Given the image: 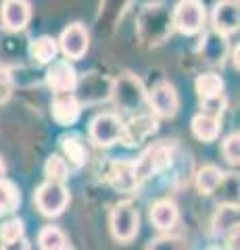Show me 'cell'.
<instances>
[{"mask_svg":"<svg viewBox=\"0 0 240 250\" xmlns=\"http://www.w3.org/2000/svg\"><path fill=\"white\" fill-rule=\"evenodd\" d=\"M172 15L163 2L146 4L138 15V36L144 46H159L163 44L172 34Z\"/></svg>","mask_w":240,"mask_h":250,"instance_id":"6da1fadb","label":"cell"},{"mask_svg":"<svg viewBox=\"0 0 240 250\" xmlns=\"http://www.w3.org/2000/svg\"><path fill=\"white\" fill-rule=\"evenodd\" d=\"M109 94L113 96L115 104H117L123 113H136L146 103V90L142 82L131 73H123L111 83Z\"/></svg>","mask_w":240,"mask_h":250,"instance_id":"7a4b0ae2","label":"cell"},{"mask_svg":"<svg viewBox=\"0 0 240 250\" xmlns=\"http://www.w3.org/2000/svg\"><path fill=\"white\" fill-rule=\"evenodd\" d=\"M172 25L184 36H195L205 25V6L200 0H180L172 11Z\"/></svg>","mask_w":240,"mask_h":250,"instance_id":"3957f363","label":"cell"},{"mask_svg":"<svg viewBox=\"0 0 240 250\" xmlns=\"http://www.w3.org/2000/svg\"><path fill=\"white\" fill-rule=\"evenodd\" d=\"M138 225H140V215L131 202H119L111 210V233L121 244H128L136 238Z\"/></svg>","mask_w":240,"mask_h":250,"instance_id":"277c9868","label":"cell"},{"mask_svg":"<svg viewBox=\"0 0 240 250\" xmlns=\"http://www.w3.org/2000/svg\"><path fill=\"white\" fill-rule=\"evenodd\" d=\"M36 207L46 217H59L69 205V192L59 182H44L34 194Z\"/></svg>","mask_w":240,"mask_h":250,"instance_id":"5b68a950","label":"cell"},{"mask_svg":"<svg viewBox=\"0 0 240 250\" xmlns=\"http://www.w3.org/2000/svg\"><path fill=\"white\" fill-rule=\"evenodd\" d=\"M121 121L117 115L113 113H103V115H96L94 119L90 121V138L96 146H103V148H109L113 144L119 142V136H121Z\"/></svg>","mask_w":240,"mask_h":250,"instance_id":"8992f818","label":"cell"},{"mask_svg":"<svg viewBox=\"0 0 240 250\" xmlns=\"http://www.w3.org/2000/svg\"><path fill=\"white\" fill-rule=\"evenodd\" d=\"M157 129H159V123L153 115H136V117H131L128 123L121 125L119 142L123 146H128V148L138 146V144H142L149 136H153Z\"/></svg>","mask_w":240,"mask_h":250,"instance_id":"52a82bcc","label":"cell"},{"mask_svg":"<svg viewBox=\"0 0 240 250\" xmlns=\"http://www.w3.org/2000/svg\"><path fill=\"white\" fill-rule=\"evenodd\" d=\"M169 163H172V150H169L165 144H154L134 163L136 179L142 182V179L151 177L153 173H157V171L165 169Z\"/></svg>","mask_w":240,"mask_h":250,"instance_id":"ba28073f","label":"cell"},{"mask_svg":"<svg viewBox=\"0 0 240 250\" xmlns=\"http://www.w3.org/2000/svg\"><path fill=\"white\" fill-rule=\"evenodd\" d=\"M46 83L55 94H69L77 88V71L69 61H52L46 71Z\"/></svg>","mask_w":240,"mask_h":250,"instance_id":"9c48e42d","label":"cell"},{"mask_svg":"<svg viewBox=\"0 0 240 250\" xmlns=\"http://www.w3.org/2000/svg\"><path fill=\"white\" fill-rule=\"evenodd\" d=\"M88 31L82 23H71L67 29H63V34L59 38V48L63 50V54L67 59L71 61H77L82 59L84 54L88 50Z\"/></svg>","mask_w":240,"mask_h":250,"instance_id":"30bf717a","label":"cell"},{"mask_svg":"<svg viewBox=\"0 0 240 250\" xmlns=\"http://www.w3.org/2000/svg\"><path fill=\"white\" fill-rule=\"evenodd\" d=\"M0 19H2L4 29L21 31L27 27L32 19V4L27 0H2L0 4Z\"/></svg>","mask_w":240,"mask_h":250,"instance_id":"8fae6325","label":"cell"},{"mask_svg":"<svg viewBox=\"0 0 240 250\" xmlns=\"http://www.w3.org/2000/svg\"><path fill=\"white\" fill-rule=\"evenodd\" d=\"M149 103L153 106V111L157 117H165V119H172L175 117L177 108H180V98H177V92L174 90V85H169L165 82L157 83L149 96Z\"/></svg>","mask_w":240,"mask_h":250,"instance_id":"7c38bea8","label":"cell"},{"mask_svg":"<svg viewBox=\"0 0 240 250\" xmlns=\"http://www.w3.org/2000/svg\"><path fill=\"white\" fill-rule=\"evenodd\" d=\"M211 21H213V31H218L221 36H230L238 31V23H240L238 0H219L213 9Z\"/></svg>","mask_w":240,"mask_h":250,"instance_id":"4fadbf2b","label":"cell"},{"mask_svg":"<svg viewBox=\"0 0 240 250\" xmlns=\"http://www.w3.org/2000/svg\"><path fill=\"white\" fill-rule=\"evenodd\" d=\"M80 113H82V106L71 92L57 94L55 100H52V119H55L59 125H63V127L73 125L77 119H80Z\"/></svg>","mask_w":240,"mask_h":250,"instance_id":"5bb4252c","label":"cell"},{"mask_svg":"<svg viewBox=\"0 0 240 250\" xmlns=\"http://www.w3.org/2000/svg\"><path fill=\"white\" fill-rule=\"evenodd\" d=\"M213 233L218 238H232L238 233V207L221 205L213 217Z\"/></svg>","mask_w":240,"mask_h":250,"instance_id":"9a60e30c","label":"cell"},{"mask_svg":"<svg viewBox=\"0 0 240 250\" xmlns=\"http://www.w3.org/2000/svg\"><path fill=\"white\" fill-rule=\"evenodd\" d=\"M195 88H196V96L200 98L203 106H207V104L219 103L221 92H223V80L218 73H203L196 77Z\"/></svg>","mask_w":240,"mask_h":250,"instance_id":"2e32d148","label":"cell"},{"mask_svg":"<svg viewBox=\"0 0 240 250\" xmlns=\"http://www.w3.org/2000/svg\"><path fill=\"white\" fill-rule=\"evenodd\" d=\"M109 182L115 190L119 192H131L134 188L140 184L136 179V171H134V163L130 161H117L111 165L109 171Z\"/></svg>","mask_w":240,"mask_h":250,"instance_id":"e0dca14e","label":"cell"},{"mask_svg":"<svg viewBox=\"0 0 240 250\" xmlns=\"http://www.w3.org/2000/svg\"><path fill=\"white\" fill-rule=\"evenodd\" d=\"M198 50L207 62H211V65H221L223 59H226V52H228L226 36L218 34V31H209V34H205V40L200 42Z\"/></svg>","mask_w":240,"mask_h":250,"instance_id":"ac0fdd59","label":"cell"},{"mask_svg":"<svg viewBox=\"0 0 240 250\" xmlns=\"http://www.w3.org/2000/svg\"><path fill=\"white\" fill-rule=\"evenodd\" d=\"M177 217H180V213H177V207L172 200H159L151 207V221L157 229H163V231L174 229L177 223Z\"/></svg>","mask_w":240,"mask_h":250,"instance_id":"d6986e66","label":"cell"},{"mask_svg":"<svg viewBox=\"0 0 240 250\" xmlns=\"http://www.w3.org/2000/svg\"><path fill=\"white\" fill-rule=\"evenodd\" d=\"M219 119L211 113H198L192 117V134L203 142H213L219 136Z\"/></svg>","mask_w":240,"mask_h":250,"instance_id":"ffe728a7","label":"cell"},{"mask_svg":"<svg viewBox=\"0 0 240 250\" xmlns=\"http://www.w3.org/2000/svg\"><path fill=\"white\" fill-rule=\"evenodd\" d=\"M57 52H59V44L55 38H50V36H40L29 42V54H32V59L36 62H40V65L52 62L57 59Z\"/></svg>","mask_w":240,"mask_h":250,"instance_id":"44dd1931","label":"cell"},{"mask_svg":"<svg viewBox=\"0 0 240 250\" xmlns=\"http://www.w3.org/2000/svg\"><path fill=\"white\" fill-rule=\"evenodd\" d=\"M61 148H63V152L65 156L69 159L67 165H71L75 169H80L86 165V161H88V150H86V146H84V142L80 140V136H63L61 138Z\"/></svg>","mask_w":240,"mask_h":250,"instance_id":"7402d4cb","label":"cell"},{"mask_svg":"<svg viewBox=\"0 0 240 250\" xmlns=\"http://www.w3.org/2000/svg\"><path fill=\"white\" fill-rule=\"evenodd\" d=\"M221 182H223V173H221V169H218L215 165H205L203 169H198V173H196V188L205 196H211L221 186Z\"/></svg>","mask_w":240,"mask_h":250,"instance_id":"603a6c76","label":"cell"},{"mask_svg":"<svg viewBox=\"0 0 240 250\" xmlns=\"http://www.w3.org/2000/svg\"><path fill=\"white\" fill-rule=\"evenodd\" d=\"M67 244L69 242L63 229L55 228V225H46L38 233V246H40V250H63Z\"/></svg>","mask_w":240,"mask_h":250,"instance_id":"cb8c5ba5","label":"cell"},{"mask_svg":"<svg viewBox=\"0 0 240 250\" xmlns=\"http://www.w3.org/2000/svg\"><path fill=\"white\" fill-rule=\"evenodd\" d=\"M21 202V194L15 188V184H11L9 179H0V215L13 213V210L19 208Z\"/></svg>","mask_w":240,"mask_h":250,"instance_id":"d4e9b609","label":"cell"},{"mask_svg":"<svg viewBox=\"0 0 240 250\" xmlns=\"http://www.w3.org/2000/svg\"><path fill=\"white\" fill-rule=\"evenodd\" d=\"M44 173H46V179H48V182L63 184L69 177V165L59 154H50L48 161H46V165H44Z\"/></svg>","mask_w":240,"mask_h":250,"instance_id":"484cf974","label":"cell"},{"mask_svg":"<svg viewBox=\"0 0 240 250\" xmlns=\"http://www.w3.org/2000/svg\"><path fill=\"white\" fill-rule=\"evenodd\" d=\"M146 250H188V244L180 236H159L146 244Z\"/></svg>","mask_w":240,"mask_h":250,"instance_id":"4316f807","label":"cell"},{"mask_svg":"<svg viewBox=\"0 0 240 250\" xmlns=\"http://www.w3.org/2000/svg\"><path fill=\"white\" fill-rule=\"evenodd\" d=\"M25 233V225H23L21 219H9L0 225V242H13L23 238Z\"/></svg>","mask_w":240,"mask_h":250,"instance_id":"83f0119b","label":"cell"},{"mask_svg":"<svg viewBox=\"0 0 240 250\" xmlns=\"http://www.w3.org/2000/svg\"><path fill=\"white\" fill-rule=\"evenodd\" d=\"M221 152L230 165H238L240 161V136L238 134H230L221 144Z\"/></svg>","mask_w":240,"mask_h":250,"instance_id":"f1b7e54d","label":"cell"},{"mask_svg":"<svg viewBox=\"0 0 240 250\" xmlns=\"http://www.w3.org/2000/svg\"><path fill=\"white\" fill-rule=\"evenodd\" d=\"M13 94V77L6 67L0 65V104L6 103Z\"/></svg>","mask_w":240,"mask_h":250,"instance_id":"f546056e","label":"cell"},{"mask_svg":"<svg viewBox=\"0 0 240 250\" xmlns=\"http://www.w3.org/2000/svg\"><path fill=\"white\" fill-rule=\"evenodd\" d=\"M0 250H32V244L25 238H19L13 242H2V248Z\"/></svg>","mask_w":240,"mask_h":250,"instance_id":"4dcf8cb0","label":"cell"},{"mask_svg":"<svg viewBox=\"0 0 240 250\" xmlns=\"http://www.w3.org/2000/svg\"><path fill=\"white\" fill-rule=\"evenodd\" d=\"M234 67L238 69V46H236V48H234Z\"/></svg>","mask_w":240,"mask_h":250,"instance_id":"1f68e13d","label":"cell"},{"mask_svg":"<svg viewBox=\"0 0 240 250\" xmlns=\"http://www.w3.org/2000/svg\"><path fill=\"white\" fill-rule=\"evenodd\" d=\"M4 177V163H2V159H0V179Z\"/></svg>","mask_w":240,"mask_h":250,"instance_id":"d6a6232c","label":"cell"},{"mask_svg":"<svg viewBox=\"0 0 240 250\" xmlns=\"http://www.w3.org/2000/svg\"><path fill=\"white\" fill-rule=\"evenodd\" d=\"M209 250H221L219 246H211V248H209Z\"/></svg>","mask_w":240,"mask_h":250,"instance_id":"836d02e7","label":"cell"},{"mask_svg":"<svg viewBox=\"0 0 240 250\" xmlns=\"http://www.w3.org/2000/svg\"><path fill=\"white\" fill-rule=\"evenodd\" d=\"M63 250H73V246H69V244H67V246H65Z\"/></svg>","mask_w":240,"mask_h":250,"instance_id":"e575fe53","label":"cell"}]
</instances>
